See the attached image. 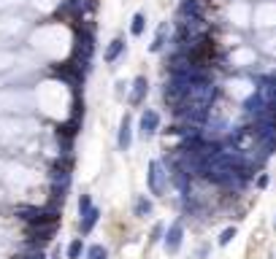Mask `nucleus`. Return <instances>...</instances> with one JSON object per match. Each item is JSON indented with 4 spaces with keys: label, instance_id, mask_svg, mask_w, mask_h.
I'll list each match as a JSON object with an SVG mask.
<instances>
[{
    "label": "nucleus",
    "instance_id": "18",
    "mask_svg": "<svg viewBox=\"0 0 276 259\" xmlns=\"http://www.w3.org/2000/svg\"><path fill=\"white\" fill-rule=\"evenodd\" d=\"M209 251H211L209 246H198V248H195V259H206Z\"/></svg>",
    "mask_w": 276,
    "mask_h": 259
},
{
    "label": "nucleus",
    "instance_id": "21",
    "mask_svg": "<svg viewBox=\"0 0 276 259\" xmlns=\"http://www.w3.org/2000/svg\"><path fill=\"white\" fill-rule=\"evenodd\" d=\"M49 259H60V248H54V251H52V256H49Z\"/></svg>",
    "mask_w": 276,
    "mask_h": 259
},
{
    "label": "nucleus",
    "instance_id": "19",
    "mask_svg": "<svg viewBox=\"0 0 276 259\" xmlns=\"http://www.w3.org/2000/svg\"><path fill=\"white\" fill-rule=\"evenodd\" d=\"M128 92V81H116V97H125Z\"/></svg>",
    "mask_w": 276,
    "mask_h": 259
},
{
    "label": "nucleus",
    "instance_id": "12",
    "mask_svg": "<svg viewBox=\"0 0 276 259\" xmlns=\"http://www.w3.org/2000/svg\"><path fill=\"white\" fill-rule=\"evenodd\" d=\"M84 254H87V259H108V248L100 246V243H92V246L84 248Z\"/></svg>",
    "mask_w": 276,
    "mask_h": 259
},
{
    "label": "nucleus",
    "instance_id": "14",
    "mask_svg": "<svg viewBox=\"0 0 276 259\" xmlns=\"http://www.w3.org/2000/svg\"><path fill=\"white\" fill-rule=\"evenodd\" d=\"M233 238H235V227H225V230L219 232V240H217V243H219V246H227Z\"/></svg>",
    "mask_w": 276,
    "mask_h": 259
},
{
    "label": "nucleus",
    "instance_id": "6",
    "mask_svg": "<svg viewBox=\"0 0 276 259\" xmlns=\"http://www.w3.org/2000/svg\"><path fill=\"white\" fill-rule=\"evenodd\" d=\"M146 95H149V78L146 76H136L133 78V89H130L128 103L130 106H141L146 100Z\"/></svg>",
    "mask_w": 276,
    "mask_h": 259
},
{
    "label": "nucleus",
    "instance_id": "13",
    "mask_svg": "<svg viewBox=\"0 0 276 259\" xmlns=\"http://www.w3.org/2000/svg\"><path fill=\"white\" fill-rule=\"evenodd\" d=\"M165 33H168V27H160L157 30V35H154V41H152V46H149V51H160L163 46H165Z\"/></svg>",
    "mask_w": 276,
    "mask_h": 259
},
{
    "label": "nucleus",
    "instance_id": "17",
    "mask_svg": "<svg viewBox=\"0 0 276 259\" xmlns=\"http://www.w3.org/2000/svg\"><path fill=\"white\" fill-rule=\"evenodd\" d=\"M163 235H165V224H160V222H157V224L152 227V238H149V243H157V240H163Z\"/></svg>",
    "mask_w": 276,
    "mask_h": 259
},
{
    "label": "nucleus",
    "instance_id": "9",
    "mask_svg": "<svg viewBox=\"0 0 276 259\" xmlns=\"http://www.w3.org/2000/svg\"><path fill=\"white\" fill-rule=\"evenodd\" d=\"M152 200L146 197V194H136V200H133V214H136L138 219H146L152 216Z\"/></svg>",
    "mask_w": 276,
    "mask_h": 259
},
{
    "label": "nucleus",
    "instance_id": "10",
    "mask_svg": "<svg viewBox=\"0 0 276 259\" xmlns=\"http://www.w3.org/2000/svg\"><path fill=\"white\" fill-rule=\"evenodd\" d=\"M144 30H146V14L144 11H138V14H133V19H130V35H144Z\"/></svg>",
    "mask_w": 276,
    "mask_h": 259
},
{
    "label": "nucleus",
    "instance_id": "15",
    "mask_svg": "<svg viewBox=\"0 0 276 259\" xmlns=\"http://www.w3.org/2000/svg\"><path fill=\"white\" fill-rule=\"evenodd\" d=\"M17 259H44V251H41V246H30L25 254H19Z\"/></svg>",
    "mask_w": 276,
    "mask_h": 259
},
{
    "label": "nucleus",
    "instance_id": "20",
    "mask_svg": "<svg viewBox=\"0 0 276 259\" xmlns=\"http://www.w3.org/2000/svg\"><path fill=\"white\" fill-rule=\"evenodd\" d=\"M268 181H271L268 176H260V178H257V186H268Z\"/></svg>",
    "mask_w": 276,
    "mask_h": 259
},
{
    "label": "nucleus",
    "instance_id": "3",
    "mask_svg": "<svg viewBox=\"0 0 276 259\" xmlns=\"http://www.w3.org/2000/svg\"><path fill=\"white\" fill-rule=\"evenodd\" d=\"M181 240H184V224H181V222H173L171 227H165V235H163V248L168 251V254H179Z\"/></svg>",
    "mask_w": 276,
    "mask_h": 259
},
{
    "label": "nucleus",
    "instance_id": "1",
    "mask_svg": "<svg viewBox=\"0 0 276 259\" xmlns=\"http://www.w3.org/2000/svg\"><path fill=\"white\" fill-rule=\"evenodd\" d=\"M168 173H165V165L160 160H149V168H146V186L149 192L157 194V197H163L165 189H168Z\"/></svg>",
    "mask_w": 276,
    "mask_h": 259
},
{
    "label": "nucleus",
    "instance_id": "16",
    "mask_svg": "<svg viewBox=\"0 0 276 259\" xmlns=\"http://www.w3.org/2000/svg\"><path fill=\"white\" fill-rule=\"evenodd\" d=\"M92 208V197H90V194H82V197H78V216H82L84 214V211H90Z\"/></svg>",
    "mask_w": 276,
    "mask_h": 259
},
{
    "label": "nucleus",
    "instance_id": "11",
    "mask_svg": "<svg viewBox=\"0 0 276 259\" xmlns=\"http://www.w3.org/2000/svg\"><path fill=\"white\" fill-rule=\"evenodd\" d=\"M82 254H84V240L82 238H73L68 243V248H65V256L68 259H82Z\"/></svg>",
    "mask_w": 276,
    "mask_h": 259
},
{
    "label": "nucleus",
    "instance_id": "4",
    "mask_svg": "<svg viewBox=\"0 0 276 259\" xmlns=\"http://www.w3.org/2000/svg\"><path fill=\"white\" fill-rule=\"evenodd\" d=\"M157 130H160V114H157L154 108H146V111L141 114V119H138V132H141V138H152Z\"/></svg>",
    "mask_w": 276,
    "mask_h": 259
},
{
    "label": "nucleus",
    "instance_id": "5",
    "mask_svg": "<svg viewBox=\"0 0 276 259\" xmlns=\"http://www.w3.org/2000/svg\"><path fill=\"white\" fill-rule=\"evenodd\" d=\"M133 143V116L125 114L122 122H120V132H116V148L120 151H128Z\"/></svg>",
    "mask_w": 276,
    "mask_h": 259
},
{
    "label": "nucleus",
    "instance_id": "8",
    "mask_svg": "<svg viewBox=\"0 0 276 259\" xmlns=\"http://www.w3.org/2000/svg\"><path fill=\"white\" fill-rule=\"evenodd\" d=\"M122 51H125V38H122V35H116L114 41L106 46V51H103V60H106V65H114V62L122 57Z\"/></svg>",
    "mask_w": 276,
    "mask_h": 259
},
{
    "label": "nucleus",
    "instance_id": "2",
    "mask_svg": "<svg viewBox=\"0 0 276 259\" xmlns=\"http://www.w3.org/2000/svg\"><path fill=\"white\" fill-rule=\"evenodd\" d=\"M49 181H52V194L54 197H65V192H68V186H70V165H57V168L52 170V176H49Z\"/></svg>",
    "mask_w": 276,
    "mask_h": 259
},
{
    "label": "nucleus",
    "instance_id": "7",
    "mask_svg": "<svg viewBox=\"0 0 276 259\" xmlns=\"http://www.w3.org/2000/svg\"><path fill=\"white\" fill-rule=\"evenodd\" d=\"M98 222H100V208L92 205L90 211H84V214H82V219H78V232H82V235H90L92 230H95Z\"/></svg>",
    "mask_w": 276,
    "mask_h": 259
}]
</instances>
